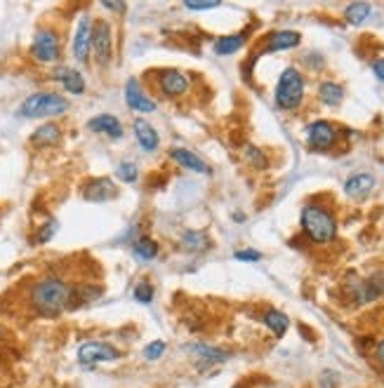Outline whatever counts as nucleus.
<instances>
[{
	"label": "nucleus",
	"mask_w": 384,
	"mask_h": 388,
	"mask_svg": "<svg viewBox=\"0 0 384 388\" xmlns=\"http://www.w3.org/2000/svg\"><path fill=\"white\" fill-rule=\"evenodd\" d=\"M184 351L189 353L191 358H196L203 365H217V363H227L229 360V351H222L217 346H207V343H189L184 346Z\"/></svg>",
	"instance_id": "obj_13"
},
{
	"label": "nucleus",
	"mask_w": 384,
	"mask_h": 388,
	"mask_svg": "<svg viewBox=\"0 0 384 388\" xmlns=\"http://www.w3.org/2000/svg\"><path fill=\"white\" fill-rule=\"evenodd\" d=\"M243 45H245V33L222 36V38H217V43H215V54H219V57H229V54L238 52Z\"/></svg>",
	"instance_id": "obj_22"
},
{
	"label": "nucleus",
	"mask_w": 384,
	"mask_h": 388,
	"mask_svg": "<svg viewBox=\"0 0 384 388\" xmlns=\"http://www.w3.org/2000/svg\"><path fill=\"white\" fill-rule=\"evenodd\" d=\"M306 141L314 151H326L337 141V127L328 123V120H316V123L306 127Z\"/></svg>",
	"instance_id": "obj_9"
},
{
	"label": "nucleus",
	"mask_w": 384,
	"mask_h": 388,
	"mask_svg": "<svg viewBox=\"0 0 384 388\" xmlns=\"http://www.w3.org/2000/svg\"><path fill=\"white\" fill-rule=\"evenodd\" d=\"M318 97L326 106H339V102L344 99V87L337 85V82L328 80V82H321L318 87Z\"/></svg>",
	"instance_id": "obj_23"
},
{
	"label": "nucleus",
	"mask_w": 384,
	"mask_h": 388,
	"mask_svg": "<svg viewBox=\"0 0 384 388\" xmlns=\"http://www.w3.org/2000/svg\"><path fill=\"white\" fill-rule=\"evenodd\" d=\"M375 358H377V363L384 365V339L377 341V346H375Z\"/></svg>",
	"instance_id": "obj_36"
},
{
	"label": "nucleus",
	"mask_w": 384,
	"mask_h": 388,
	"mask_svg": "<svg viewBox=\"0 0 384 388\" xmlns=\"http://www.w3.org/2000/svg\"><path fill=\"white\" fill-rule=\"evenodd\" d=\"M102 8H106V10H111V12H125V3H111V0H104L102 3Z\"/></svg>",
	"instance_id": "obj_34"
},
{
	"label": "nucleus",
	"mask_w": 384,
	"mask_h": 388,
	"mask_svg": "<svg viewBox=\"0 0 384 388\" xmlns=\"http://www.w3.org/2000/svg\"><path fill=\"white\" fill-rule=\"evenodd\" d=\"M170 158H172L177 165H182L184 170L196 172V174H210V172H212L210 165L203 163L199 155H196L194 151H189V148H179V146L170 148Z\"/></svg>",
	"instance_id": "obj_15"
},
{
	"label": "nucleus",
	"mask_w": 384,
	"mask_h": 388,
	"mask_svg": "<svg viewBox=\"0 0 384 388\" xmlns=\"http://www.w3.org/2000/svg\"><path fill=\"white\" fill-rule=\"evenodd\" d=\"M59 139H62V127L57 123H45L31 135V144L34 146H54Z\"/></svg>",
	"instance_id": "obj_20"
},
{
	"label": "nucleus",
	"mask_w": 384,
	"mask_h": 388,
	"mask_svg": "<svg viewBox=\"0 0 384 388\" xmlns=\"http://www.w3.org/2000/svg\"><path fill=\"white\" fill-rule=\"evenodd\" d=\"M92 26L95 21L90 16H80L78 26H76V36H74V57L78 59L80 64H85L92 54Z\"/></svg>",
	"instance_id": "obj_10"
},
{
	"label": "nucleus",
	"mask_w": 384,
	"mask_h": 388,
	"mask_svg": "<svg viewBox=\"0 0 384 388\" xmlns=\"http://www.w3.org/2000/svg\"><path fill=\"white\" fill-rule=\"evenodd\" d=\"M304 99V78L295 66H288L278 78L276 85V106L283 111H295Z\"/></svg>",
	"instance_id": "obj_4"
},
{
	"label": "nucleus",
	"mask_w": 384,
	"mask_h": 388,
	"mask_svg": "<svg viewBox=\"0 0 384 388\" xmlns=\"http://www.w3.org/2000/svg\"><path fill=\"white\" fill-rule=\"evenodd\" d=\"M116 174L120 181H125V184H135V181L139 179V170H137L135 163H120Z\"/></svg>",
	"instance_id": "obj_27"
},
{
	"label": "nucleus",
	"mask_w": 384,
	"mask_h": 388,
	"mask_svg": "<svg viewBox=\"0 0 384 388\" xmlns=\"http://www.w3.org/2000/svg\"><path fill=\"white\" fill-rule=\"evenodd\" d=\"M52 78L57 82H62V87L69 94H83L85 92V80H83V76H80L76 69H69V66H59V69H54Z\"/></svg>",
	"instance_id": "obj_18"
},
{
	"label": "nucleus",
	"mask_w": 384,
	"mask_h": 388,
	"mask_svg": "<svg viewBox=\"0 0 384 388\" xmlns=\"http://www.w3.org/2000/svg\"><path fill=\"white\" fill-rule=\"evenodd\" d=\"M372 12V8L368 3H351L347 10H344V19L349 21V24H354V26H359V24H363V21L370 16Z\"/></svg>",
	"instance_id": "obj_26"
},
{
	"label": "nucleus",
	"mask_w": 384,
	"mask_h": 388,
	"mask_svg": "<svg viewBox=\"0 0 384 388\" xmlns=\"http://www.w3.org/2000/svg\"><path fill=\"white\" fill-rule=\"evenodd\" d=\"M133 130H135V139L137 144H139L144 151L153 153L158 148V144H161V137H158V132L153 130V125L149 123V120L144 118H137L133 123Z\"/></svg>",
	"instance_id": "obj_16"
},
{
	"label": "nucleus",
	"mask_w": 384,
	"mask_h": 388,
	"mask_svg": "<svg viewBox=\"0 0 384 388\" xmlns=\"http://www.w3.org/2000/svg\"><path fill=\"white\" fill-rule=\"evenodd\" d=\"M87 130L97 132V135H106L109 139H120L123 137V125L116 115L111 113H100L87 123Z\"/></svg>",
	"instance_id": "obj_14"
},
{
	"label": "nucleus",
	"mask_w": 384,
	"mask_h": 388,
	"mask_svg": "<svg viewBox=\"0 0 384 388\" xmlns=\"http://www.w3.org/2000/svg\"><path fill=\"white\" fill-rule=\"evenodd\" d=\"M264 325H267L269 330H271L276 336H283L285 330H288V325H290V320H288V315L281 313V310L271 308V310H267V313H264Z\"/></svg>",
	"instance_id": "obj_25"
},
{
	"label": "nucleus",
	"mask_w": 384,
	"mask_h": 388,
	"mask_svg": "<svg viewBox=\"0 0 384 388\" xmlns=\"http://www.w3.org/2000/svg\"><path fill=\"white\" fill-rule=\"evenodd\" d=\"M302 41V36L297 31H276L267 38V45L262 52L271 54V52H283V49H293L297 47Z\"/></svg>",
	"instance_id": "obj_17"
},
{
	"label": "nucleus",
	"mask_w": 384,
	"mask_h": 388,
	"mask_svg": "<svg viewBox=\"0 0 384 388\" xmlns=\"http://www.w3.org/2000/svg\"><path fill=\"white\" fill-rule=\"evenodd\" d=\"M302 229L314 242H332L337 236V221H335L332 212H328L321 205H306L302 209Z\"/></svg>",
	"instance_id": "obj_2"
},
{
	"label": "nucleus",
	"mask_w": 384,
	"mask_h": 388,
	"mask_svg": "<svg viewBox=\"0 0 384 388\" xmlns=\"http://www.w3.org/2000/svg\"><path fill=\"white\" fill-rule=\"evenodd\" d=\"M375 188V176L372 174H354L347 179V184H344V191H347L349 198H356V201H361V198H365L368 193Z\"/></svg>",
	"instance_id": "obj_19"
},
{
	"label": "nucleus",
	"mask_w": 384,
	"mask_h": 388,
	"mask_svg": "<svg viewBox=\"0 0 384 388\" xmlns=\"http://www.w3.org/2000/svg\"><path fill=\"white\" fill-rule=\"evenodd\" d=\"M179 242H182V247L186 252H207L210 249V238H207V233L203 231H184L182 236H179Z\"/></svg>",
	"instance_id": "obj_21"
},
{
	"label": "nucleus",
	"mask_w": 384,
	"mask_h": 388,
	"mask_svg": "<svg viewBox=\"0 0 384 388\" xmlns=\"http://www.w3.org/2000/svg\"><path fill=\"white\" fill-rule=\"evenodd\" d=\"M156 80H158V87L163 90V94L170 99H177V97H182V94L189 92V76L182 73V71H177V69L158 71Z\"/></svg>",
	"instance_id": "obj_8"
},
{
	"label": "nucleus",
	"mask_w": 384,
	"mask_h": 388,
	"mask_svg": "<svg viewBox=\"0 0 384 388\" xmlns=\"http://www.w3.org/2000/svg\"><path fill=\"white\" fill-rule=\"evenodd\" d=\"M54 233H57V221L50 219V221H47V224H43V226H41V231H38V236H36V242H38V245H43V242L52 240Z\"/></svg>",
	"instance_id": "obj_31"
},
{
	"label": "nucleus",
	"mask_w": 384,
	"mask_h": 388,
	"mask_svg": "<svg viewBox=\"0 0 384 388\" xmlns=\"http://www.w3.org/2000/svg\"><path fill=\"white\" fill-rule=\"evenodd\" d=\"M69 111V99L57 92H36L26 97L19 106L21 118H54Z\"/></svg>",
	"instance_id": "obj_3"
},
{
	"label": "nucleus",
	"mask_w": 384,
	"mask_h": 388,
	"mask_svg": "<svg viewBox=\"0 0 384 388\" xmlns=\"http://www.w3.org/2000/svg\"><path fill=\"white\" fill-rule=\"evenodd\" d=\"M125 104L133 111H137V113H153V111H156V102L146 97L135 78H130V80L125 82Z\"/></svg>",
	"instance_id": "obj_12"
},
{
	"label": "nucleus",
	"mask_w": 384,
	"mask_h": 388,
	"mask_svg": "<svg viewBox=\"0 0 384 388\" xmlns=\"http://www.w3.org/2000/svg\"><path fill=\"white\" fill-rule=\"evenodd\" d=\"M76 285L64 280L62 275H43L31 287L29 301L38 315L43 318H57L67 308H74Z\"/></svg>",
	"instance_id": "obj_1"
},
{
	"label": "nucleus",
	"mask_w": 384,
	"mask_h": 388,
	"mask_svg": "<svg viewBox=\"0 0 384 388\" xmlns=\"http://www.w3.org/2000/svg\"><path fill=\"white\" fill-rule=\"evenodd\" d=\"M120 360V351L106 341H85L78 346V363L80 365H102V363H116Z\"/></svg>",
	"instance_id": "obj_6"
},
{
	"label": "nucleus",
	"mask_w": 384,
	"mask_h": 388,
	"mask_svg": "<svg viewBox=\"0 0 384 388\" xmlns=\"http://www.w3.org/2000/svg\"><path fill=\"white\" fill-rule=\"evenodd\" d=\"M92 52H95L97 64H109L113 54V31L106 19H97L92 26Z\"/></svg>",
	"instance_id": "obj_7"
},
{
	"label": "nucleus",
	"mask_w": 384,
	"mask_h": 388,
	"mask_svg": "<svg viewBox=\"0 0 384 388\" xmlns=\"http://www.w3.org/2000/svg\"><path fill=\"white\" fill-rule=\"evenodd\" d=\"M219 5H222L219 0H212V3H191V0H186L184 8L191 10V12H205V10H215Z\"/></svg>",
	"instance_id": "obj_33"
},
{
	"label": "nucleus",
	"mask_w": 384,
	"mask_h": 388,
	"mask_svg": "<svg viewBox=\"0 0 384 388\" xmlns=\"http://www.w3.org/2000/svg\"><path fill=\"white\" fill-rule=\"evenodd\" d=\"M372 71H375L377 80L384 82V59H375V62H372Z\"/></svg>",
	"instance_id": "obj_35"
},
{
	"label": "nucleus",
	"mask_w": 384,
	"mask_h": 388,
	"mask_svg": "<svg viewBox=\"0 0 384 388\" xmlns=\"http://www.w3.org/2000/svg\"><path fill=\"white\" fill-rule=\"evenodd\" d=\"M153 295H156V290H153V285H151V282H146V280H142L139 285L135 287V292H133L135 301H139V304H151Z\"/></svg>",
	"instance_id": "obj_28"
},
{
	"label": "nucleus",
	"mask_w": 384,
	"mask_h": 388,
	"mask_svg": "<svg viewBox=\"0 0 384 388\" xmlns=\"http://www.w3.org/2000/svg\"><path fill=\"white\" fill-rule=\"evenodd\" d=\"M133 254L142 262H151V259L158 257V245L156 240H151L149 236H142L133 242Z\"/></svg>",
	"instance_id": "obj_24"
},
{
	"label": "nucleus",
	"mask_w": 384,
	"mask_h": 388,
	"mask_svg": "<svg viewBox=\"0 0 384 388\" xmlns=\"http://www.w3.org/2000/svg\"><path fill=\"white\" fill-rule=\"evenodd\" d=\"M245 155H248V160H250L252 168H257V170H264L267 168V158H264V153H262L260 148L248 146V148H245Z\"/></svg>",
	"instance_id": "obj_30"
},
{
	"label": "nucleus",
	"mask_w": 384,
	"mask_h": 388,
	"mask_svg": "<svg viewBox=\"0 0 384 388\" xmlns=\"http://www.w3.org/2000/svg\"><path fill=\"white\" fill-rule=\"evenodd\" d=\"M166 351H168L166 341H151V343H146V346H144V358L153 363V360H161Z\"/></svg>",
	"instance_id": "obj_29"
},
{
	"label": "nucleus",
	"mask_w": 384,
	"mask_h": 388,
	"mask_svg": "<svg viewBox=\"0 0 384 388\" xmlns=\"http://www.w3.org/2000/svg\"><path fill=\"white\" fill-rule=\"evenodd\" d=\"M31 57L38 64H54L62 57V43H59V33L52 26H43L36 31L34 41H31Z\"/></svg>",
	"instance_id": "obj_5"
},
{
	"label": "nucleus",
	"mask_w": 384,
	"mask_h": 388,
	"mask_svg": "<svg viewBox=\"0 0 384 388\" xmlns=\"http://www.w3.org/2000/svg\"><path fill=\"white\" fill-rule=\"evenodd\" d=\"M234 259H238V262H260L262 254L257 249H236Z\"/></svg>",
	"instance_id": "obj_32"
},
{
	"label": "nucleus",
	"mask_w": 384,
	"mask_h": 388,
	"mask_svg": "<svg viewBox=\"0 0 384 388\" xmlns=\"http://www.w3.org/2000/svg\"><path fill=\"white\" fill-rule=\"evenodd\" d=\"M118 196V188L109 176H97L83 184V198L90 203H106Z\"/></svg>",
	"instance_id": "obj_11"
}]
</instances>
